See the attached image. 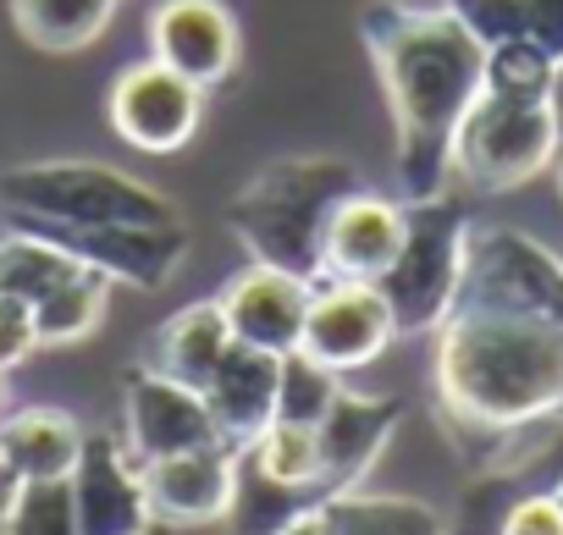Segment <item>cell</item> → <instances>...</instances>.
Listing matches in <instances>:
<instances>
[{
    "label": "cell",
    "mask_w": 563,
    "mask_h": 535,
    "mask_svg": "<svg viewBox=\"0 0 563 535\" xmlns=\"http://www.w3.org/2000/svg\"><path fill=\"white\" fill-rule=\"evenodd\" d=\"M365 51L382 73L393 138H398V199L420 204L448 193V155L464 111L486 83V45L442 7L376 0L365 12Z\"/></svg>",
    "instance_id": "6da1fadb"
},
{
    "label": "cell",
    "mask_w": 563,
    "mask_h": 535,
    "mask_svg": "<svg viewBox=\"0 0 563 535\" xmlns=\"http://www.w3.org/2000/svg\"><path fill=\"white\" fill-rule=\"evenodd\" d=\"M431 381L459 436L508 442L563 420V326L508 310H453L437 326Z\"/></svg>",
    "instance_id": "7a4b0ae2"
},
{
    "label": "cell",
    "mask_w": 563,
    "mask_h": 535,
    "mask_svg": "<svg viewBox=\"0 0 563 535\" xmlns=\"http://www.w3.org/2000/svg\"><path fill=\"white\" fill-rule=\"evenodd\" d=\"M354 188H365L354 160H343V155H288V160H271L265 171H254L232 193L227 226L249 248V259L282 265V271H294L305 282H321L327 221Z\"/></svg>",
    "instance_id": "3957f363"
},
{
    "label": "cell",
    "mask_w": 563,
    "mask_h": 535,
    "mask_svg": "<svg viewBox=\"0 0 563 535\" xmlns=\"http://www.w3.org/2000/svg\"><path fill=\"white\" fill-rule=\"evenodd\" d=\"M0 215H7V226L183 221L161 188L106 160H29V166L0 171Z\"/></svg>",
    "instance_id": "277c9868"
},
{
    "label": "cell",
    "mask_w": 563,
    "mask_h": 535,
    "mask_svg": "<svg viewBox=\"0 0 563 535\" xmlns=\"http://www.w3.org/2000/svg\"><path fill=\"white\" fill-rule=\"evenodd\" d=\"M470 210L453 193L420 199L409 204V232L404 248L393 259V271L376 282L398 337H437V326L453 315L459 304V282H464V243H470Z\"/></svg>",
    "instance_id": "5b68a950"
},
{
    "label": "cell",
    "mask_w": 563,
    "mask_h": 535,
    "mask_svg": "<svg viewBox=\"0 0 563 535\" xmlns=\"http://www.w3.org/2000/svg\"><path fill=\"white\" fill-rule=\"evenodd\" d=\"M558 144L563 138H558L547 100H514V94L481 89L453 133L448 166L475 193H508V188H525L530 177L552 171Z\"/></svg>",
    "instance_id": "8992f818"
},
{
    "label": "cell",
    "mask_w": 563,
    "mask_h": 535,
    "mask_svg": "<svg viewBox=\"0 0 563 535\" xmlns=\"http://www.w3.org/2000/svg\"><path fill=\"white\" fill-rule=\"evenodd\" d=\"M453 310H508L563 326V259L519 226H470Z\"/></svg>",
    "instance_id": "52a82bcc"
},
{
    "label": "cell",
    "mask_w": 563,
    "mask_h": 535,
    "mask_svg": "<svg viewBox=\"0 0 563 535\" xmlns=\"http://www.w3.org/2000/svg\"><path fill=\"white\" fill-rule=\"evenodd\" d=\"M205 94L210 89L188 83L183 73L150 56L111 78L106 116H111V133L133 144L139 155H177L205 122Z\"/></svg>",
    "instance_id": "ba28073f"
},
{
    "label": "cell",
    "mask_w": 563,
    "mask_h": 535,
    "mask_svg": "<svg viewBox=\"0 0 563 535\" xmlns=\"http://www.w3.org/2000/svg\"><path fill=\"white\" fill-rule=\"evenodd\" d=\"M51 243H62L78 265L100 271L106 282H128L144 293H161L188 259V226L183 221H95V226H23Z\"/></svg>",
    "instance_id": "9c48e42d"
},
{
    "label": "cell",
    "mask_w": 563,
    "mask_h": 535,
    "mask_svg": "<svg viewBox=\"0 0 563 535\" xmlns=\"http://www.w3.org/2000/svg\"><path fill=\"white\" fill-rule=\"evenodd\" d=\"M393 343H398V326L376 282H332V277L316 282L299 354H310L316 365L338 376H354V370H371Z\"/></svg>",
    "instance_id": "30bf717a"
},
{
    "label": "cell",
    "mask_w": 563,
    "mask_h": 535,
    "mask_svg": "<svg viewBox=\"0 0 563 535\" xmlns=\"http://www.w3.org/2000/svg\"><path fill=\"white\" fill-rule=\"evenodd\" d=\"M117 436H122V447L139 464H155V458H172V453L221 442L216 436V420L205 409V392L199 387H183L172 376H155L144 365H133L122 376V431Z\"/></svg>",
    "instance_id": "8fae6325"
},
{
    "label": "cell",
    "mask_w": 563,
    "mask_h": 535,
    "mask_svg": "<svg viewBox=\"0 0 563 535\" xmlns=\"http://www.w3.org/2000/svg\"><path fill=\"white\" fill-rule=\"evenodd\" d=\"M73 508H78V535H144L155 524L150 491H144V464L122 447L117 431H89L84 453L67 475Z\"/></svg>",
    "instance_id": "7c38bea8"
},
{
    "label": "cell",
    "mask_w": 563,
    "mask_h": 535,
    "mask_svg": "<svg viewBox=\"0 0 563 535\" xmlns=\"http://www.w3.org/2000/svg\"><path fill=\"white\" fill-rule=\"evenodd\" d=\"M150 56L199 89H221L243 56L232 7L227 0H161L150 12Z\"/></svg>",
    "instance_id": "4fadbf2b"
},
{
    "label": "cell",
    "mask_w": 563,
    "mask_h": 535,
    "mask_svg": "<svg viewBox=\"0 0 563 535\" xmlns=\"http://www.w3.org/2000/svg\"><path fill=\"white\" fill-rule=\"evenodd\" d=\"M238 464H243V453L227 447V442H205V447L144 464L150 513L172 530L221 524L238 508Z\"/></svg>",
    "instance_id": "5bb4252c"
},
{
    "label": "cell",
    "mask_w": 563,
    "mask_h": 535,
    "mask_svg": "<svg viewBox=\"0 0 563 535\" xmlns=\"http://www.w3.org/2000/svg\"><path fill=\"white\" fill-rule=\"evenodd\" d=\"M310 293H316V282L282 271V265L249 259L243 271L216 293V304H221V315H227L232 343L271 348V354H294L299 337H305Z\"/></svg>",
    "instance_id": "9a60e30c"
},
{
    "label": "cell",
    "mask_w": 563,
    "mask_h": 535,
    "mask_svg": "<svg viewBox=\"0 0 563 535\" xmlns=\"http://www.w3.org/2000/svg\"><path fill=\"white\" fill-rule=\"evenodd\" d=\"M404 232H409V204L404 199H387V193H371V188H354L332 221H327V237H321V282H382L393 271V259L404 248Z\"/></svg>",
    "instance_id": "2e32d148"
},
{
    "label": "cell",
    "mask_w": 563,
    "mask_h": 535,
    "mask_svg": "<svg viewBox=\"0 0 563 535\" xmlns=\"http://www.w3.org/2000/svg\"><path fill=\"white\" fill-rule=\"evenodd\" d=\"M398 420H404L398 398H376V392L343 387L338 403L321 420V486H316V502L332 497V491H354L382 464Z\"/></svg>",
    "instance_id": "e0dca14e"
},
{
    "label": "cell",
    "mask_w": 563,
    "mask_h": 535,
    "mask_svg": "<svg viewBox=\"0 0 563 535\" xmlns=\"http://www.w3.org/2000/svg\"><path fill=\"white\" fill-rule=\"evenodd\" d=\"M276 387H282V354L232 343L221 354L216 376L205 381V409L216 420V436L243 453L276 420Z\"/></svg>",
    "instance_id": "ac0fdd59"
},
{
    "label": "cell",
    "mask_w": 563,
    "mask_h": 535,
    "mask_svg": "<svg viewBox=\"0 0 563 535\" xmlns=\"http://www.w3.org/2000/svg\"><path fill=\"white\" fill-rule=\"evenodd\" d=\"M227 348H232V332H227L221 304H216V299H199V304L166 315V321L150 332L139 365L155 370V376H172V381L205 392V381L216 376V365H221Z\"/></svg>",
    "instance_id": "d6986e66"
},
{
    "label": "cell",
    "mask_w": 563,
    "mask_h": 535,
    "mask_svg": "<svg viewBox=\"0 0 563 535\" xmlns=\"http://www.w3.org/2000/svg\"><path fill=\"white\" fill-rule=\"evenodd\" d=\"M84 425L56 403H29L0 414V464L18 480H62L84 453Z\"/></svg>",
    "instance_id": "ffe728a7"
},
{
    "label": "cell",
    "mask_w": 563,
    "mask_h": 535,
    "mask_svg": "<svg viewBox=\"0 0 563 535\" xmlns=\"http://www.w3.org/2000/svg\"><path fill=\"white\" fill-rule=\"evenodd\" d=\"M327 535H448V513L398 491H332L316 502Z\"/></svg>",
    "instance_id": "44dd1931"
},
{
    "label": "cell",
    "mask_w": 563,
    "mask_h": 535,
    "mask_svg": "<svg viewBox=\"0 0 563 535\" xmlns=\"http://www.w3.org/2000/svg\"><path fill=\"white\" fill-rule=\"evenodd\" d=\"M34 310V337L40 348H78L84 337H95L106 326V310H111V282L100 271H89V265H78V271L67 282H56Z\"/></svg>",
    "instance_id": "7402d4cb"
},
{
    "label": "cell",
    "mask_w": 563,
    "mask_h": 535,
    "mask_svg": "<svg viewBox=\"0 0 563 535\" xmlns=\"http://www.w3.org/2000/svg\"><path fill=\"white\" fill-rule=\"evenodd\" d=\"M117 18V0H12V23L34 51H89Z\"/></svg>",
    "instance_id": "603a6c76"
},
{
    "label": "cell",
    "mask_w": 563,
    "mask_h": 535,
    "mask_svg": "<svg viewBox=\"0 0 563 535\" xmlns=\"http://www.w3.org/2000/svg\"><path fill=\"white\" fill-rule=\"evenodd\" d=\"M243 458L254 464V475L276 491H310L321 486V425H299V420H271Z\"/></svg>",
    "instance_id": "cb8c5ba5"
},
{
    "label": "cell",
    "mask_w": 563,
    "mask_h": 535,
    "mask_svg": "<svg viewBox=\"0 0 563 535\" xmlns=\"http://www.w3.org/2000/svg\"><path fill=\"white\" fill-rule=\"evenodd\" d=\"M78 271V259L40 237V232H23L12 226L7 237H0V299H23V304H40L56 282H67Z\"/></svg>",
    "instance_id": "d4e9b609"
},
{
    "label": "cell",
    "mask_w": 563,
    "mask_h": 535,
    "mask_svg": "<svg viewBox=\"0 0 563 535\" xmlns=\"http://www.w3.org/2000/svg\"><path fill=\"white\" fill-rule=\"evenodd\" d=\"M0 535H78L73 486L62 480H18L12 502L0 513Z\"/></svg>",
    "instance_id": "484cf974"
},
{
    "label": "cell",
    "mask_w": 563,
    "mask_h": 535,
    "mask_svg": "<svg viewBox=\"0 0 563 535\" xmlns=\"http://www.w3.org/2000/svg\"><path fill=\"white\" fill-rule=\"evenodd\" d=\"M343 376L316 365L310 354H282V387H276V420H299V425H321L327 409L338 403Z\"/></svg>",
    "instance_id": "4316f807"
},
{
    "label": "cell",
    "mask_w": 563,
    "mask_h": 535,
    "mask_svg": "<svg viewBox=\"0 0 563 535\" xmlns=\"http://www.w3.org/2000/svg\"><path fill=\"white\" fill-rule=\"evenodd\" d=\"M552 56L530 40H503V45H486V83L492 94H514V100H547L552 89Z\"/></svg>",
    "instance_id": "83f0119b"
},
{
    "label": "cell",
    "mask_w": 563,
    "mask_h": 535,
    "mask_svg": "<svg viewBox=\"0 0 563 535\" xmlns=\"http://www.w3.org/2000/svg\"><path fill=\"white\" fill-rule=\"evenodd\" d=\"M519 491H525V475L519 469H486L464 491L459 513L448 519V535H503V519H508V508H514Z\"/></svg>",
    "instance_id": "f1b7e54d"
},
{
    "label": "cell",
    "mask_w": 563,
    "mask_h": 535,
    "mask_svg": "<svg viewBox=\"0 0 563 535\" xmlns=\"http://www.w3.org/2000/svg\"><path fill=\"white\" fill-rule=\"evenodd\" d=\"M442 7H448L481 45L519 40V0H442Z\"/></svg>",
    "instance_id": "f546056e"
},
{
    "label": "cell",
    "mask_w": 563,
    "mask_h": 535,
    "mask_svg": "<svg viewBox=\"0 0 563 535\" xmlns=\"http://www.w3.org/2000/svg\"><path fill=\"white\" fill-rule=\"evenodd\" d=\"M503 535H563V502L552 491H519L508 519H503Z\"/></svg>",
    "instance_id": "4dcf8cb0"
},
{
    "label": "cell",
    "mask_w": 563,
    "mask_h": 535,
    "mask_svg": "<svg viewBox=\"0 0 563 535\" xmlns=\"http://www.w3.org/2000/svg\"><path fill=\"white\" fill-rule=\"evenodd\" d=\"M40 348L34 337V310L23 299H0V370H18Z\"/></svg>",
    "instance_id": "1f68e13d"
},
{
    "label": "cell",
    "mask_w": 563,
    "mask_h": 535,
    "mask_svg": "<svg viewBox=\"0 0 563 535\" xmlns=\"http://www.w3.org/2000/svg\"><path fill=\"white\" fill-rule=\"evenodd\" d=\"M519 40L563 62V0H519Z\"/></svg>",
    "instance_id": "d6a6232c"
},
{
    "label": "cell",
    "mask_w": 563,
    "mask_h": 535,
    "mask_svg": "<svg viewBox=\"0 0 563 535\" xmlns=\"http://www.w3.org/2000/svg\"><path fill=\"white\" fill-rule=\"evenodd\" d=\"M271 535H327V524H321V513H316V502L310 508H299V513H288Z\"/></svg>",
    "instance_id": "836d02e7"
},
{
    "label": "cell",
    "mask_w": 563,
    "mask_h": 535,
    "mask_svg": "<svg viewBox=\"0 0 563 535\" xmlns=\"http://www.w3.org/2000/svg\"><path fill=\"white\" fill-rule=\"evenodd\" d=\"M547 105H552V122H558V138H563V62L552 67V89H547Z\"/></svg>",
    "instance_id": "e575fe53"
},
{
    "label": "cell",
    "mask_w": 563,
    "mask_h": 535,
    "mask_svg": "<svg viewBox=\"0 0 563 535\" xmlns=\"http://www.w3.org/2000/svg\"><path fill=\"white\" fill-rule=\"evenodd\" d=\"M12 486H18V475L0 464V513H7V502H12Z\"/></svg>",
    "instance_id": "d590c367"
},
{
    "label": "cell",
    "mask_w": 563,
    "mask_h": 535,
    "mask_svg": "<svg viewBox=\"0 0 563 535\" xmlns=\"http://www.w3.org/2000/svg\"><path fill=\"white\" fill-rule=\"evenodd\" d=\"M552 182H558V199H563V144H558V155H552Z\"/></svg>",
    "instance_id": "8d00e7d4"
},
{
    "label": "cell",
    "mask_w": 563,
    "mask_h": 535,
    "mask_svg": "<svg viewBox=\"0 0 563 535\" xmlns=\"http://www.w3.org/2000/svg\"><path fill=\"white\" fill-rule=\"evenodd\" d=\"M144 535H177V530H172V524H161V519H155V524H150V530H144Z\"/></svg>",
    "instance_id": "74e56055"
},
{
    "label": "cell",
    "mask_w": 563,
    "mask_h": 535,
    "mask_svg": "<svg viewBox=\"0 0 563 535\" xmlns=\"http://www.w3.org/2000/svg\"><path fill=\"white\" fill-rule=\"evenodd\" d=\"M547 491H552V497H558V502H563V475H558V486H547Z\"/></svg>",
    "instance_id": "f35d334b"
},
{
    "label": "cell",
    "mask_w": 563,
    "mask_h": 535,
    "mask_svg": "<svg viewBox=\"0 0 563 535\" xmlns=\"http://www.w3.org/2000/svg\"><path fill=\"white\" fill-rule=\"evenodd\" d=\"M0 398H7V370H0Z\"/></svg>",
    "instance_id": "ab89813d"
},
{
    "label": "cell",
    "mask_w": 563,
    "mask_h": 535,
    "mask_svg": "<svg viewBox=\"0 0 563 535\" xmlns=\"http://www.w3.org/2000/svg\"><path fill=\"white\" fill-rule=\"evenodd\" d=\"M404 7H420V0H404Z\"/></svg>",
    "instance_id": "60d3db41"
}]
</instances>
